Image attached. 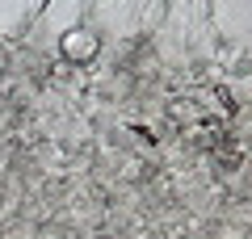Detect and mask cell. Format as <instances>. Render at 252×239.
Masks as SVG:
<instances>
[{"label":"cell","instance_id":"obj_1","mask_svg":"<svg viewBox=\"0 0 252 239\" xmlns=\"http://www.w3.org/2000/svg\"><path fill=\"white\" fill-rule=\"evenodd\" d=\"M156 9L160 0H89V26L105 38H139Z\"/></svg>","mask_w":252,"mask_h":239},{"label":"cell","instance_id":"obj_2","mask_svg":"<svg viewBox=\"0 0 252 239\" xmlns=\"http://www.w3.org/2000/svg\"><path fill=\"white\" fill-rule=\"evenodd\" d=\"M42 4L46 0H0V34H17L21 26H30Z\"/></svg>","mask_w":252,"mask_h":239}]
</instances>
